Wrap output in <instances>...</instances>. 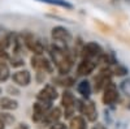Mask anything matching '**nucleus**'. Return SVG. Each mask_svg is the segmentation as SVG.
Returning a JSON list of instances; mask_svg holds the SVG:
<instances>
[{
  "instance_id": "nucleus-25",
  "label": "nucleus",
  "mask_w": 130,
  "mask_h": 129,
  "mask_svg": "<svg viewBox=\"0 0 130 129\" xmlns=\"http://www.w3.org/2000/svg\"><path fill=\"white\" fill-rule=\"evenodd\" d=\"M50 129H67V126H65V124H62V123H56V124L51 125Z\"/></svg>"
},
{
  "instance_id": "nucleus-8",
  "label": "nucleus",
  "mask_w": 130,
  "mask_h": 129,
  "mask_svg": "<svg viewBox=\"0 0 130 129\" xmlns=\"http://www.w3.org/2000/svg\"><path fill=\"white\" fill-rule=\"evenodd\" d=\"M61 104H62V108H64V116L65 117H72V115L74 113V110H75V98L69 90H65L62 93Z\"/></svg>"
},
{
  "instance_id": "nucleus-6",
  "label": "nucleus",
  "mask_w": 130,
  "mask_h": 129,
  "mask_svg": "<svg viewBox=\"0 0 130 129\" xmlns=\"http://www.w3.org/2000/svg\"><path fill=\"white\" fill-rule=\"evenodd\" d=\"M50 110H51V103L40 102V101L35 102L34 106H32V120L35 123L44 121Z\"/></svg>"
},
{
  "instance_id": "nucleus-1",
  "label": "nucleus",
  "mask_w": 130,
  "mask_h": 129,
  "mask_svg": "<svg viewBox=\"0 0 130 129\" xmlns=\"http://www.w3.org/2000/svg\"><path fill=\"white\" fill-rule=\"evenodd\" d=\"M50 56L53 63V65L56 67L60 74H68L70 69L73 68V58L70 52L68 51L67 46H61L53 43L50 48Z\"/></svg>"
},
{
  "instance_id": "nucleus-22",
  "label": "nucleus",
  "mask_w": 130,
  "mask_h": 129,
  "mask_svg": "<svg viewBox=\"0 0 130 129\" xmlns=\"http://www.w3.org/2000/svg\"><path fill=\"white\" fill-rule=\"evenodd\" d=\"M111 70H112L113 74H116V76H124V74L127 73V69L125 67L120 65V64H117V65H115L113 68H111Z\"/></svg>"
},
{
  "instance_id": "nucleus-20",
  "label": "nucleus",
  "mask_w": 130,
  "mask_h": 129,
  "mask_svg": "<svg viewBox=\"0 0 130 129\" xmlns=\"http://www.w3.org/2000/svg\"><path fill=\"white\" fill-rule=\"evenodd\" d=\"M10 77V70L7 64H2L0 65V82H5Z\"/></svg>"
},
{
  "instance_id": "nucleus-27",
  "label": "nucleus",
  "mask_w": 130,
  "mask_h": 129,
  "mask_svg": "<svg viewBox=\"0 0 130 129\" xmlns=\"http://www.w3.org/2000/svg\"><path fill=\"white\" fill-rule=\"evenodd\" d=\"M92 129H107V128H105L103 124H96V125H95Z\"/></svg>"
},
{
  "instance_id": "nucleus-13",
  "label": "nucleus",
  "mask_w": 130,
  "mask_h": 129,
  "mask_svg": "<svg viewBox=\"0 0 130 129\" xmlns=\"http://www.w3.org/2000/svg\"><path fill=\"white\" fill-rule=\"evenodd\" d=\"M12 80L18 86H27L31 82V74L26 69H21L12 74Z\"/></svg>"
},
{
  "instance_id": "nucleus-30",
  "label": "nucleus",
  "mask_w": 130,
  "mask_h": 129,
  "mask_svg": "<svg viewBox=\"0 0 130 129\" xmlns=\"http://www.w3.org/2000/svg\"><path fill=\"white\" fill-rule=\"evenodd\" d=\"M127 2H130V0H127Z\"/></svg>"
},
{
  "instance_id": "nucleus-12",
  "label": "nucleus",
  "mask_w": 130,
  "mask_h": 129,
  "mask_svg": "<svg viewBox=\"0 0 130 129\" xmlns=\"http://www.w3.org/2000/svg\"><path fill=\"white\" fill-rule=\"evenodd\" d=\"M98 65V63L94 61V60H90V59H82L78 64V67H77V73H78V76H89V74H91L95 68Z\"/></svg>"
},
{
  "instance_id": "nucleus-19",
  "label": "nucleus",
  "mask_w": 130,
  "mask_h": 129,
  "mask_svg": "<svg viewBox=\"0 0 130 129\" xmlns=\"http://www.w3.org/2000/svg\"><path fill=\"white\" fill-rule=\"evenodd\" d=\"M56 82L60 85V86H73L74 85V78L73 77H69L68 74H61V77H59V78H56Z\"/></svg>"
},
{
  "instance_id": "nucleus-17",
  "label": "nucleus",
  "mask_w": 130,
  "mask_h": 129,
  "mask_svg": "<svg viewBox=\"0 0 130 129\" xmlns=\"http://www.w3.org/2000/svg\"><path fill=\"white\" fill-rule=\"evenodd\" d=\"M69 129H87V126H86V120L82 116L72 117L70 124H69Z\"/></svg>"
},
{
  "instance_id": "nucleus-9",
  "label": "nucleus",
  "mask_w": 130,
  "mask_h": 129,
  "mask_svg": "<svg viewBox=\"0 0 130 129\" xmlns=\"http://www.w3.org/2000/svg\"><path fill=\"white\" fill-rule=\"evenodd\" d=\"M103 103L107 106H112L118 101V90H117V86L111 81L108 83L104 90H103Z\"/></svg>"
},
{
  "instance_id": "nucleus-18",
  "label": "nucleus",
  "mask_w": 130,
  "mask_h": 129,
  "mask_svg": "<svg viewBox=\"0 0 130 129\" xmlns=\"http://www.w3.org/2000/svg\"><path fill=\"white\" fill-rule=\"evenodd\" d=\"M40 3H46V4H51V5H57L65 9H73V4L69 3L68 0H38Z\"/></svg>"
},
{
  "instance_id": "nucleus-26",
  "label": "nucleus",
  "mask_w": 130,
  "mask_h": 129,
  "mask_svg": "<svg viewBox=\"0 0 130 129\" xmlns=\"http://www.w3.org/2000/svg\"><path fill=\"white\" fill-rule=\"evenodd\" d=\"M14 129H29V125L25 124V123H20L18 125H16Z\"/></svg>"
},
{
  "instance_id": "nucleus-15",
  "label": "nucleus",
  "mask_w": 130,
  "mask_h": 129,
  "mask_svg": "<svg viewBox=\"0 0 130 129\" xmlns=\"http://www.w3.org/2000/svg\"><path fill=\"white\" fill-rule=\"evenodd\" d=\"M60 117H61V111H60V108H57V107H56V108H51V110L48 111V113H47V116H46V119H44V121H43V123L50 124V125H53V124L59 123Z\"/></svg>"
},
{
  "instance_id": "nucleus-4",
  "label": "nucleus",
  "mask_w": 130,
  "mask_h": 129,
  "mask_svg": "<svg viewBox=\"0 0 130 129\" xmlns=\"http://www.w3.org/2000/svg\"><path fill=\"white\" fill-rule=\"evenodd\" d=\"M22 40L25 43L26 48L29 51H31L34 55H43L44 53V46H43V43L32 34H30V33L22 34Z\"/></svg>"
},
{
  "instance_id": "nucleus-2",
  "label": "nucleus",
  "mask_w": 130,
  "mask_h": 129,
  "mask_svg": "<svg viewBox=\"0 0 130 129\" xmlns=\"http://www.w3.org/2000/svg\"><path fill=\"white\" fill-rule=\"evenodd\" d=\"M81 52H82V59H90V60H94L96 63H100L102 56L104 55L102 47L95 42L86 43Z\"/></svg>"
},
{
  "instance_id": "nucleus-7",
  "label": "nucleus",
  "mask_w": 130,
  "mask_h": 129,
  "mask_svg": "<svg viewBox=\"0 0 130 129\" xmlns=\"http://www.w3.org/2000/svg\"><path fill=\"white\" fill-rule=\"evenodd\" d=\"M112 70L109 67L107 68H103L99 73H98V76L95 77V85H94V89L96 91H102L104 90V88L111 82V77H112Z\"/></svg>"
},
{
  "instance_id": "nucleus-28",
  "label": "nucleus",
  "mask_w": 130,
  "mask_h": 129,
  "mask_svg": "<svg viewBox=\"0 0 130 129\" xmlns=\"http://www.w3.org/2000/svg\"><path fill=\"white\" fill-rule=\"evenodd\" d=\"M4 128H5V123L0 119V129H4Z\"/></svg>"
},
{
  "instance_id": "nucleus-11",
  "label": "nucleus",
  "mask_w": 130,
  "mask_h": 129,
  "mask_svg": "<svg viewBox=\"0 0 130 129\" xmlns=\"http://www.w3.org/2000/svg\"><path fill=\"white\" fill-rule=\"evenodd\" d=\"M37 98H38V101H40V102L52 103L53 101L57 98V91H56V89L53 88L52 85H46L44 88L39 91V94H38Z\"/></svg>"
},
{
  "instance_id": "nucleus-10",
  "label": "nucleus",
  "mask_w": 130,
  "mask_h": 129,
  "mask_svg": "<svg viewBox=\"0 0 130 129\" xmlns=\"http://www.w3.org/2000/svg\"><path fill=\"white\" fill-rule=\"evenodd\" d=\"M79 111L89 121H95L98 119V111L92 101H89V99L82 101L79 104Z\"/></svg>"
},
{
  "instance_id": "nucleus-16",
  "label": "nucleus",
  "mask_w": 130,
  "mask_h": 129,
  "mask_svg": "<svg viewBox=\"0 0 130 129\" xmlns=\"http://www.w3.org/2000/svg\"><path fill=\"white\" fill-rule=\"evenodd\" d=\"M77 90H78V93L83 96V98L87 99L90 96V94H91V85H90V82L87 80H83V81H81L78 83Z\"/></svg>"
},
{
  "instance_id": "nucleus-3",
  "label": "nucleus",
  "mask_w": 130,
  "mask_h": 129,
  "mask_svg": "<svg viewBox=\"0 0 130 129\" xmlns=\"http://www.w3.org/2000/svg\"><path fill=\"white\" fill-rule=\"evenodd\" d=\"M31 67L37 69V72H42V73H52L55 69V65L51 59L43 56V55H34L30 59Z\"/></svg>"
},
{
  "instance_id": "nucleus-24",
  "label": "nucleus",
  "mask_w": 130,
  "mask_h": 129,
  "mask_svg": "<svg viewBox=\"0 0 130 129\" xmlns=\"http://www.w3.org/2000/svg\"><path fill=\"white\" fill-rule=\"evenodd\" d=\"M9 59H10V56L7 52V50L0 47V65H2V64H7V61H9Z\"/></svg>"
},
{
  "instance_id": "nucleus-14",
  "label": "nucleus",
  "mask_w": 130,
  "mask_h": 129,
  "mask_svg": "<svg viewBox=\"0 0 130 129\" xmlns=\"http://www.w3.org/2000/svg\"><path fill=\"white\" fill-rule=\"evenodd\" d=\"M18 107V102L13 98H9V96H3L0 98V108L5 110V111H13Z\"/></svg>"
},
{
  "instance_id": "nucleus-21",
  "label": "nucleus",
  "mask_w": 130,
  "mask_h": 129,
  "mask_svg": "<svg viewBox=\"0 0 130 129\" xmlns=\"http://www.w3.org/2000/svg\"><path fill=\"white\" fill-rule=\"evenodd\" d=\"M9 61H10V65L14 67V68H18V67L24 65V59L21 56H18V55H13V58H10Z\"/></svg>"
},
{
  "instance_id": "nucleus-29",
  "label": "nucleus",
  "mask_w": 130,
  "mask_h": 129,
  "mask_svg": "<svg viewBox=\"0 0 130 129\" xmlns=\"http://www.w3.org/2000/svg\"><path fill=\"white\" fill-rule=\"evenodd\" d=\"M0 94H2V88H0Z\"/></svg>"
},
{
  "instance_id": "nucleus-23",
  "label": "nucleus",
  "mask_w": 130,
  "mask_h": 129,
  "mask_svg": "<svg viewBox=\"0 0 130 129\" xmlns=\"http://www.w3.org/2000/svg\"><path fill=\"white\" fill-rule=\"evenodd\" d=\"M120 89H121V91H122L125 95L130 96V78L124 80V81L121 82V85H120Z\"/></svg>"
},
{
  "instance_id": "nucleus-5",
  "label": "nucleus",
  "mask_w": 130,
  "mask_h": 129,
  "mask_svg": "<svg viewBox=\"0 0 130 129\" xmlns=\"http://www.w3.org/2000/svg\"><path fill=\"white\" fill-rule=\"evenodd\" d=\"M51 35H52L53 43H56V45L68 46L72 42V34L62 26H55L51 31Z\"/></svg>"
}]
</instances>
